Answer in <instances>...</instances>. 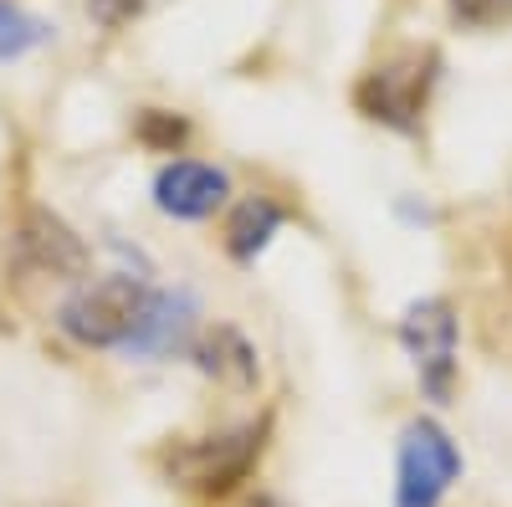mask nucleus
I'll return each mask as SVG.
<instances>
[{
    "mask_svg": "<svg viewBox=\"0 0 512 507\" xmlns=\"http://www.w3.org/2000/svg\"><path fill=\"white\" fill-rule=\"evenodd\" d=\"M195 328H200V298L190 287H149V298H144L134 328H128V338L118 344V354L134 364H159L169 354L190 349Z\"/></svg>",
    "mask_w": 512,
    "mask_h": 507,
    "instance_id": "6",
    "label": "nucleus"
},
{
    "mask_svg": "<svg viewBox=\"0 0 512 507\" xmlns=\"http://www.w3.org/2000/svg\"><path fill=\"white\" fill-rule=\"evenodd\" d=\"M451 16L461 26H497L512 16V0H451Z\"/></svg>",
    "mask_w": 512,
    "mask_h": 507,
    "instance_id": "13",
    "label": "nucleus"
},
{
    "mask_svg": "<svg viewBox=\"0 0 512 507\" xmlns=\"http://www.w3.org/2000/svg\"><path fill=\"white\" fill-rule=\"evenodd\" d=\"M456 333V308L446 298H420L400 313V349L410 354L420 390L436 405H446L456 390Z\"/></svg>",
    "mask_w": 512,
    "mask_h": 507,
    "instance_id": "5",
    "label": "nucleus"
},
{
    "mask_svg": "<svg viewBox=\"0 0 512 507\" xmlns=\"http://www.w3.org/2000/svg\"><path fill=\"white\" fill-rule=\"evenodd\" d=\"M246 507H287V502H282V497H267V492H262V497H251Z\"/></svg>",
    "mask_w": 512,
    "mask_h": 507,
    "instance_id": "14",
    "label": "nucleus"
},
{
    "mask_svg": "<svg viewBox=\"0 0 512 507\" xmlns=\"http://www.w3.org/2000/svg\"><path fill=\"white\" fill-rule=\"evenodd\" d=\"M16 257L36 272H47V277H82L88 272V246H82V236L41 205L26 210L21 226H16Z\"/></svg>",
    "mask_w": 512,
    "mask_h": 507,
    "instance_id": "8",
    "label": "nucleus"
},
{
    "mask_svg": "<svg viewBox=\"0 0 512 507\" xmlns=\"http://www.w3.org/2000/svg\"><path fill=\"white\" fill-rule=\"evenodd\" d=\"M277 231H282V205L267 200V195H246V200L231 210V221H226V251H231L236 262L251 267V262L277 241Z\"/></svg>",
    "mask_w": 512,
    "mask_h": 507,
    "instance_id": "10",
    "label": "nucleus"
},
{
    "mask_svg": "<svg viewBox=\"0 0 512 507\" xmlns=\"http://www.w3.org/2000/svg\"><path fill=\"white\" fill-rule=\"evenodd\" d=\"M52 41V26L31 16L26 6H16V0H0V62H11V57H26L36 47H47Z\"/></svg>",
    "mask_w": 512,
    "mask_h": 507,
    "instance_id": "11",
    "label": "nucleus"
},
{
    "mask_svg": "<svg viewBox=\"0 0 512 507\" xmlns=\"http://www.w3.org/2000/svg\"><path fill=\"white\" fill-rule=\"evenodd\" d=\"M149 287L128 272H108L98 282H82L72 298L57 308V328L82 349H118L134 328Z\"/></svg>",
    "mask_w": 512,
    "mask_h": 507,
    "instance_id": "4",
    "label": "nucleus"
},
{
    "mask_svg": "<svg viewBox=\"0 0 512 507\" xmlns=\"http://www.w3.org/2000/svg\"><path fill=\"white\" fill-rule=\"evenodd\" d=\"M466 461L451 431L431 415H415L395 446V507H446Z\"/></svg>",
    "mask_w": 512,
    "mask_h": 507,
    "instance_id": "3",
    "label": "nucleus"
},
{
    "mask_svg": "<svg viewBox=\"0 0 512 507\" xmlns=\"http://www.w3.org/2000/svg\"><path fill=\"white\" fill-rule=\"evenodd\" d=\"M139 134L149 139V144H159V149H175L190 129H185V118H175V113H159V108H144V118H139Z\"/></svg>",
    "mask_w": 512,
    "mask_h": 507,
    "instance_id": "12",
    "label": "nucleus"
},
{
    "mask_svg": "<svg viewBox=\"0 0 512 507\" xmlns=\"http://www.w3.org/2000/svg\"><path fill=\"white\" fill-rule=\"evenodd\" d=\"M231 200V175L205 159H169L154 175V205L169 221H210Z\"/></svg>",
    "mask_w": 512,
    "mask_h": 507,
    "instance_id": "7",
    "label": "nucleus"
},
{
    "mask_svg": "<svg viewBox=\"0 0 512 507\" xmlns=\"http://www.w3.org/2000/svg\"><path fill=\"white\" fill-rule=\"evenodd\" d=\"M267 451V420H241L231 431L216 436H195V441H175L164 451V472L175 487L200 492V497H226L236 492L256 461Z\"/></svg>",
    "mask_w": 512,
    "mask_h": 507,
    "instance_id": "1",
    "label": "nucleus"
},
{
    "mask_svg": "<svg viewBox=\"0 0 512 507\" xmlns=\"http://www.w3.org/2000/svg\"><path fill=\"white\" fill-rule=\"evenodd\" d=\"M436 67L441 57L431 47H405L395 57H384L359 77L354 108L369 123H384L395 134H415L425 118V103H431V88H436Z\"/></svg>",
    "mask_w": 512,
    "mask_h": 507,
    "instance_id": "2",
    "label": "nucleus"
},
{
    "mask_svg": "<svg viewBox=\"0 0 512 507\" xmlns=\"http://www.w3.org/2000/svg\"><path fill=\"white\" fill-rule=\"evenodd\" d=\"M190 359L205 379H216L226 390H256V379H262V359H256V344L231 328V323H210L195 333L190 344Z\"/></svg>",
    "mask_w": 512,
    "mask_h": 507,
    "instance_id": "9",
    "label": "nucleus"
}]
</instances>
